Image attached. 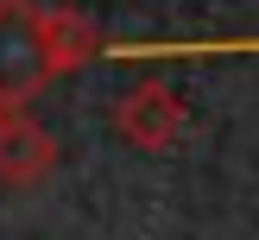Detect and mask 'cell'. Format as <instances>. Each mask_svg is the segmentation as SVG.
<instances>
[{
  "mask_svg": "<svg viewBox=\"0 0 259 240\" xmlns=\"http://www.w3.org/2000/svg\"><path fill=\"white\" fill-rule=\"evenodd\" d=\"M108 126H114V139H126L133 152H164V146H177V139H184L190 114H184V101H177L171 82L139 76L133 88H120V95H114Z\"/></svg>",
  "mask_w": 259,
  "mask_h": 240,
  "instance_id": "cell-1",
  "label": "cell"
},
{
  "mask_svg": "<svg viewBox=\"0 0 259 240\" xmlns=\"http://www.w3.org/2000/svg\"><path fill=\"white\" fill-rule=\"evenodd\" d=\"M51 82L45 32H38V0H0V101L25 108Z\"/></svg>",
  "mask_w": 259,
  "mask_h": 240,
  "instance_id": "cell-2",
  "label": "cell"
},
{
  "mask_svg": "<svg viewBox=\"0 0 259 240\" xmlns=\"http://www.w3.org/2000/svg\"><path fill=\"white\" fill-rule=\"evenodd\" d=\"M57 171V139L32 108H7L0 114V183L7 189H38Z\"/></svg>",
  "mask_w": 259,
  "mask_h": 240,
  "instance_id": "cell-3",
  "label": "cell"
},
{
  "mask_svg": "<svg viewBox=\"0 0 259 240\" xmlns=\"http://www.w3.org/2000/svg\"><path fill=\"white\" fill-rule=\"evenodd\" d=\"M202 57H259L253 38H133V44H101V63H202Z\"/></svg>",
  "mask_w": 259,
  "mask_h": 240,
  "instance_id": "cell-4",
  "label": "cell"
},
{
  "mask_svg": "<svg viewBox=\"0 0 259 240\" xmlns=\"http://www.w3.org/2000/svg\"><path fill=\"white\" fill-rule=\"evenodd\" d=\"M38 32H45L51 76H70V70H82V63H101V44H108V38L95 32V19H82L76 7H38Z\"/></svg>",
  "mask_w": 259,
  "mask_h": 240,
  "instance_id": "cell-5",
  "label": "cell"
},
{
  "mask_svg": "<svg viewBox=\"0 0 259 240\" xmlns=\"http://www.w3.org/2000/svg\"><path fill=\"white\" fill-rule=\"evenodd\" d=\"M0 114H7V101H0Z\"/></svg>",
  "mask_w": 259,
  "mask_h": 240,
  "instance_id": "cell-6",
  "label": "cell"
}]
</instances>
